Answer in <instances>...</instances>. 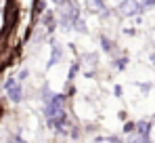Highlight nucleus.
Wrapping results in <instances>:
<instances>
[{"mask_svg": "<svg viewBox=\"0 0 155 143\" xmlns=\"http://www.w3.org/2000/svg\"><path fill=\"white\" fill-rule=\"evenodd\" d=\"M61 59H63V48H61V44L54 42V38H51V59H48V65H46V68L57 65Z\"/></svg>", "mask_w": 155, "mask_h": 143, "instance_id": "obj_1", "label": "nucleus"}, {"mask_svg": "<svg viewBox=\"0 0 155 143\" xmlns=\"http://www.w3.org/2000/svg\"><path fill=\"white\" fill-rule=\"evenodd\" d=\"M42 23L46 27V32L52 34V32L57 30V15H54L52 11H44V13H42Z\"/></svg>", "mask_w": 155, "mask_h": 143, "instance_id": "obj_2", "label": "nucleus"}, {"mask_svg": "<svg viewBox=\"0 0 155 143\" xmlns=\"http://www.w3.org/2000/svg\"><path fill=\"white\" fill-rule=\"evenodd\" d=\"M6 93H8V99H11L13 103H19V101L23 99V89H21L19 82H13V84L6 89Z\"/></svg>", "mask_w": 155, "mask_h": 143, "instance_id": "obj_3", "label": "nucleus"}, {"mask_svg": "<svg viewBox=\"0 0 155 143\" xmlns=\"http://www.w3.org/2000/svg\"><path fill=\"white\" fill-rule=\"evenodd\" d=\"M84 4H86V11L88 13H101L105 9L103 0H84Z\"/></svg>", "mask_w": 155, "mask_h": 143, "instance_id": "obj_4", "label": "nucleus"}, {"mask_svg": "<svg viewBox=\"0 0 155 143\" xmlns=\"http://www.w3.org/2000/svg\"><path fill=\"white\" fill-rule=\"evenodd\" d=\"M120 11H122V15H130V13L138 11V4H136L134 0H126V2L120 6Z\"/></svg>", "mask_w": 155, "mask_h": 143, "instance_id": "obj_5", "label": "nucleus"}, {"mask_svg": "<svg viewBox=\"0 0 155 143\" xmlns=\"http://www.w3.org/2000/svg\"><path fill=\"white\" fill-rule=\"evenodd\" d=\"M71 30H76L80 34H86V32H88V25H86V21H84L82 17H78L76 21H74V25H71Z\"/></svg>", "mask_w": 155, "mask_h": 143, "instance_id": "obj_6", "label": "nucleus"}, {"mask_svg": "<svg viewBox=\"0 0 155 143\" xmlns=\"http://www.w3.org/2000/svg\"><path fill=\"white\" fill-rule=\"evenodd\" d=\"M101 47H103L105 53H113V42H111L107 36H101Z\"/></svg>", "mask_w": 155, "mask_h": 143, "instance_id": "obj_7", "label": "nucleus"}, {"mask_svg": "<svg viewBox=\"0 0 155 143\" xmlns=\"http://www.w3.org/2000/svg\"><path fill=\"white\" fill-rule=\"evenodd\" d=\"M78 72H80V61H74V63H71V68H69V72H67V78H69V82L74 80V76H76Z\"/></svg>", "mask_w": 155, "mask_h": 143, "instance_id": "obj_8", "label": "nucleus"}, {"mask_svg": "<svg viewBox=\"0 0 155 143\" xmlns=\"http://www.w3.org/2000/svg\"><path fill=\"white\" fill-rule=\"evenodd\" d=\"M46 11V0H36V15H42Z\"/></svg>", "mask_w": 155, "mask_h": 143, "instance_id": "obj_9", "label": "nucleus"}, {"mask_svg": "<svg viewBox=\"0 0 155 143\" xmlns=\"http://www.w3.org/2000/svg\"><path fill=\"white\" fill-rule=\"evenodd\" d=\"M84 61L90 63V65H94V63H97V55H94V53H88V55L84 57Z\"/></svg>", "mask_w": 155, "mask_h": 143, "instance_id": "obj_10", "label": "nucleus"}, {"mask_svg": "<svg viewBox=\"0 0 155 143\" xmlns=\"http://www.w3.org/2000/svg\"><path fill=\"white\" fill-rule=\"evenodd\" d=\"M27 76H29V72H27V70H21L17 78H19V82H23V80H27Z\"/></svg>", "mask_w": 155, "mask_h": 143, "instance_id": "obj_11", "label": "nucleus"}, {"mask_svg": "<svg viewBox=\"0 0 155 143\" xmlns=\"http://www.w3.org/2000/svg\"><path fill=\"white\" fill-rule=\"evenodd\" d=\"M124 65H126V59H117V63H115V68H120V70H124Z\"/></svg>", "mask_w": 155, "mask_h": 143, "instance_id": "obj_12", "label": "nucleus"}, {"mask_svg": "<svg viewBox=\"0 0 155 143\" xmlns=\"http://www.w3.org/2000/svg\"><path fill=\"white\" fill-rule=\"evenodd\" d=\"M15 143H25V141H23L21 137H15Z\"/></svg>", "mask_w": 155, "mask_h": 143, "instance_id": "obj_13", "label": "nucleus"}]
</instances>
